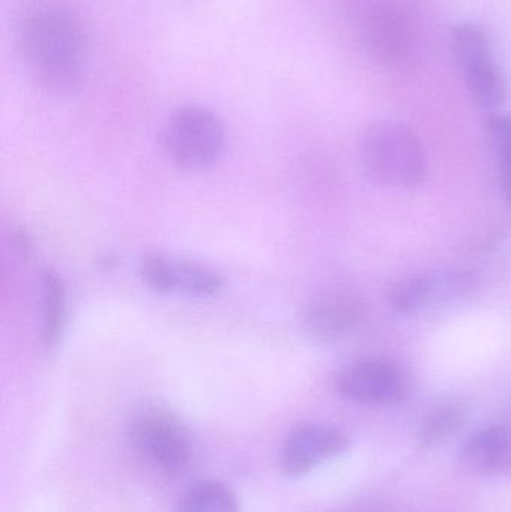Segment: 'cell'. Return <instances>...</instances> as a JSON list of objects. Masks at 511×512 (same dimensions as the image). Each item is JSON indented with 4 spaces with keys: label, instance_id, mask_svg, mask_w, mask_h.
Here are the masks:
<instances>
[{
    "label": "cell",
    "instance_id": "obj_6",
    "mask_svg": "<svg viewBox=\"0 0 511 512\" xmlns=\"http://www.w3.org/2000/svg\"><path fill=\"white\" fill-rule=\"evenodd\" d=\"M362 38L375 62L398 68L410 62L419 45L416 18L401 0H380L363 17Z\"/></svg>",
    "mask_w": 511,
    "mask_h": 512
},
{
    "label": "cell",
    "instance_id": "obj_15",
    "mask_svg": "<svg viewBox=\"0 0 511 512\" xmlns=\"http://www.w3.org/2000/svg\"><path fill=\"white\" fill-rule=\"evenodd\" d=\"M467 421V411L459 403H446L429 412L419 432V442L426 450L447 444L458 435Z\"/></svg>",
    "mask_w": 511,
    "mask_h": 512
},
{
    "label": "cell",
    "instance_id": "obj_16",
    "mask_svg": "<svg viewBox=\"0 0 511 512\" xmlns=\"http://www.w3.org/2000/svg\"><path fill=\"white\" fill-rule=\"evenodd\" d=\"M485 134L498 155L511 152V113L494 111L486 114Z\"/></svg>",
    "mask_w": 511,
    "mask_h": 512
},
{
    "label": "cell",
    "instance_id": "obj_10",
    "mask_svg": "<svg viewBox=\"0 0 511 512\" xmlns=\"http://www.w3.org/2000/svg\"><path fill=\"white\" fill-rule=\"evenodd\" d=\"M141 277L159 294L212 297L222 289V277L210 268L183 259L147 254L141 261Z\"/></svg>",
    "mask_w": 511,
    "mask_h": 512
},
{
    "label": "cell",
    "instance_id": "obj_7",
    "mask_svg": "<svg viewBox=\"0 0 511 512\" xmlns=\"http://www.w3.org/2000/svg\"><path fill=\"white\" fill-rule=\"evenodd\" d=\"M476 288V277L465 270H432L399 280L390 289V306L401 315H420L461 300Z\"/></svg>",
    "mask_w": 511,
    "mask_h": 512
},
{
    "label": "cell",
    "instance_id": "obj_9",
    "mask_svg": "<svg viewBox=\"0 0 511 512\" xmlns=\"http://www.w3.org/2000/svg\"><path fill=\"white\" fill-rule=\"evenodd\" d=\"M348 448L350 438L336 427L320 423L297 424L282 447V472L288 477H300L326 460L341 456Z\"/></svg>",
    "mask_w": 511,
    "mask_h": 512
},
{
    "label": "cell",
    "instance_id": "obj_4",
    "mask_svg": "<svg viewBox=\"0 0 511 512\" xmlns=\"http://www.w3.org/2000/svg\"><path fill=\"white\" fill-rule=\"evenodd\" d=\"M164 141L174 164L185 170H206L224 152V123L209 108L183 105L168 119Z\"/></svg>",
    "mask_w": 511,
    "mask_h": 512
},
{
    "label": "cell",
    "instance_id": "obj_13",
    "mask_svg": "<svg viewBox=\"0 0 511 512\" xmlns=\"http://www.w3.org/2000/svg\"><path fill=\"white\" fill-rule=\"evenodd\" d=\"M41 336L45 348H56L66 322V288L59 274L45 270L42 274Z\"/></svg>",
    "mask_w": 511,
    "mask_h": 512
},
{
    "label": "cell",
    "instance_id": "obj_1",
    "mask_svg": "<svg viewBox=\"0 0 511 512\" xmlns=\"http://www.w3.org/2000/svg\"><path fill=\"white\" fill-rule=\"evenodd\" d=\"M15 42L33 83L48 95H72L84 83L89 44L83 23L72 12H32L18 24Z\"/></svg>",
    "mask_w": 511,
    "mask_h": 512
},
{
    "label": "cell",
    "instance_id": "obj_5",
    "mask_svg": "<svg viewBox=\"0 0 511 512\" xmlns=\"http://www.w3.org/2000/svg\"><path fill=\"white\" fill-rule=\"evenodd\" d=\"M128 438L140 456L170 477L183 474L191 463L188 430L165 409H147L137 415L129 427Z\"/></svg>",
    "mask_w": 511,
    "mask_h": 512
},
{
    "label": "cell",
    "instance_id": "obj_8",
    "mask_svg": "<svg viewBox=\"0 0 511 512\" xmlns=\"http://www.w3.org/2000/svg\"><path fill=\"white\" fill-rule=\"evenodd\" d=\"M335 385L342 397L363 405H396L407 393L404 373L378 358L348 364L336 376Z\"/></svg>",
    "mask_w": 511,
    "mask_h": 512
},
{
    "label": "cell",
    "instance_id": "obj_11",
    "mask_svg": "<svg viewBox=\"0 0 511 512\" xmlns=\"http://www.w3.org/2000/svg\"><path fill=\"white\" fill-rule=\"evenodd\" d=\"M365 318V304L353 292L330 289L315 295L303 310L302 325L309 339L335 342L359 327Z\"/></svg>",
    "mask_w": 511,
    "mask_h": 512
},
{
    "label": "cell",
    "instance_id": "obj_2",
    "mask_svg": "<svg viewBox=\"0 0 511 512\" xmlns=\"http://www.w3.org/2000/svg\"><path fill=\"white\" fill-rule=\"evenodd\" d=\"M366 173L392 188H416L428 171L425 147L416 132L396 120H375L360 137Z\"/></svg>",
    "mask_w": 511,
    "mask_h": 512
},
{
    "label": "cell",
    "instance_id": "obj_14",
    "mask_svg": "<svg viewBox=\"0 0 511 512\" xmlns=\"http://www.w3.org/2000/svg\"><path fill=\"white\" fill-rule=\"evenodd\" d=\"M177 512H240V504L224 483L201 481L183 493Z\"/></svg>",
    "mask_w": 511,
    "mask_h": 512
},
{
    "label": "cell",
    "instance_id": "obj_12",
    "mask_svg": "<svg viewBox=\"0 0 511 512\" xmlns=\"http://www.w3.org/2000/svg\"><path fill=\"white\" fill-rule=\"evenodd\" d=\"M509 433L500 426H488L471 435L459 451V463L471 474H486L497 469L507 457Z\"/></svg>",
    "mask_w": 511,
    "mask_h": 512
},
{
    "label": "cell",
    "instance_id": "obj_3",
    "mask_svg": "<svg viewBox=\"0 0 511 512\" xmlns=\"http://www.w3.org/2000/svg\"><path fill=\"white\" fill-rule=\"evenodd\" d=\"M452 51L468 95L486 113L500 111L509 96V84L485 27L462 21L452 30Z\"/></svg>",
    "mask_w": 511,
    "mask_h": 512
},
{
    "label": "cell",
    "instance_id": "obj_17",
    "mask_svg": "<svg viewBox=\"0 0 511 512\" xmlns=\"http://www.w3.org/2000/svg\"><path fill=\"white\" fill-rule=\"evenodd\" d=\"M500 182L504 198L511 206V152L500 156Z\"/></svg>",
    "mask_w": 511,
    "mask_h": 512
}]
</instances>
